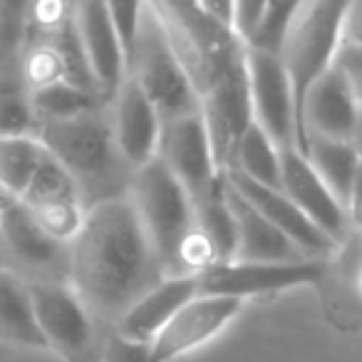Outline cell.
Returning <instances> with one entry per match:
<instances>
[{
	"label": "cell",
	"mask_w": 362,
	"mask_h": 362,
	"mask_svg": "<svg viewBox=\"0 0 362 362\" xmlns=\"http://www.w3.org/2000/svg\"><path fill=\"white\" fill-rule=\"evenodd\" d=\"M164 276L129 194L87 206L82 228L67 243V283L92 315L115 322Z\"/></svg>",
	"instance_id": "cell-1"
},
{
	"label": "cell",
	"mask_w": 362,
	"mask_h": 362,
	"mask_svg": "<svg viewBox=\"0 0 362 362\" xmlns=\"http://www.w3.org/2000/svg\"><path fill=\"white\" fill-rule=\"evenodd\" d=\"M144 6L199 95L241 55L243 42L209 21L194 0H144Z\"/></svg>",
	"instance_id": "cell-2"
},
{
	"label": "cell",
	"mask_w": 362,
	"mask_h": 362,
	"mask_svg": "<svg viewBox=\"0 0 362 362\" xmlns=\"http://www.w3.org/2000/svg\"><path fill=\"white\" fill-rule=\"evenodd\" d=\"M129 199L164 266L166 276H179V253L197 226L194 202L169 166L154 156L132 174Z\"/></svg>",
	"instance_id": "cell-3"
},
{
	"label": "cell",
	"mask_w": 362,
	"mask_h": 362,
	"mask_svg": "<svg viewBox=\"0 0 362 362\" xmlns=\"http://www.w3.org/2000/svg\"><path fill=\"white\" fill-rule=\"evenodd\" d=\"M347 0H303L278 47L283 67L291 77L296 117L300 115L308 87L335 62L340 50L342 11ZM300 139V134H298Z\"/></svg>",
	"instance_id": "cell-4"
},
{
	"label": "cell",
	"mask_w": 362,
	"mask_h": 362,
	"mask_svg": "<svg viewBox=\"0 0 362 362\" xmlns=\"http://www.w3.org/2000/svg\"><path fill=\"white\" fill-rule=\"evenodd\" d=\"M127 77L141 87L164 122L199 110V92L192 77L171 52L164 33L149 16L146 6L136 28L134 45L127 57Z\"/></svg>",
	"instance_id": "cell-5"
},
{
	"label": "cell",
	"mask_w": 362,
	"mask_h": 362,
	"mask_svg": "<svg viewBox=\"0 0 362 362\" xmlns=\"http://www.w3.org/2000/svg\"><path fill=\"white\" fill-rule=\"evenodd\" d=\"M35 134L47 154L75 176L80 189L85 184H100L110 179L122 161L112 136L110 117H105L102 107L70 119L37 122Z\"/></svg>",
	"instance_id": "cell-6"
},
{
	"label": "cell",
	"mask_w": 362,
	"mask_h": 362,
	"mask_svg": "<svg viewBox=\"0 0 362 362\" xmlns=\"http://www.w3.org/2000/svg\"><path fill=\"white\" fill-rule=\"evenodd\" d=\"M28 286L45 350L65 362H100L95 315L75 288L67 281H35Z\"/></svg>",
	"instance_id": "cell-7"
},
{
	"label": "cell",
	"mask_w": 362,
	"mask_h": 362,
	"mask_svg": "<svg viewBox=\"0 0 362 362\" xmlns=\"http://www.w3.org/2000/svg\"><path fill=\"white\" fill-rule=\"evenodd\" d=\"M325 276L320 258L298 261H223L214 263L197 276L199 293L231 296L238 300L271 298L298 286H315Z\"/></svg>",
	"instance_id": "cell-8"
},
{
	"label": "cell",
	"mask_w": 362,
	"mask_h": 362,
	"mask_svg": "<svg viewBox=\"0 0 362 362\" xmlns=\"http://www.w3.org/2000/svg\"><path fill=\"white\" fill-rule=\"evenodd\" d=\"M243 72L248 85L253 122L276 141L278 146H298V117L291 77L278 52L243 45Z\"/></svg>",
	"instance_id": "cell-9"
},
{
	"label": "cell",
	"mask_w": 362,
	"mask_h": 362,
	"mask_svg": "<svg viewBox=\"0 0 362 362\" xmlns=\"http://www.w3.org/2000/svg\"><path fill=\"white\" fill-rule=\"evenodd\" d=\"M243 305L231 296H194L149 342L146 362H174L204 347L241 315Z\"/></svg>",
	"instance_id": "cell-10"
},
{
	"label": "cell",
	"mask_w": 362,
	"mask_h": 362,
	"mask_svg": "<svg viewBox=\"0 0 362 362\" xmlns=\"http://www.w3.org/2000/svg\"><path fill=\"white\" fill-rule=\"evenodd\" d=\"M243 52V50H241ZM199 115L218 169H226L238 139L253 122L243 60H238L199 95Z\"/></svg>",
	"instance_id": "cell-11"
},
{
	"label": "cell",
	"mask_w": 362,
	"mask_h": 362,
	"mask_svg": "<svg viewBox=\"0 0 362 362\" xmlns=\"http://www.w3.org/2000/svg\"><path fill=\"white\" fill-rule=\"evenodd\" d=\"M21 199L40 221V226L65 246L82 228L87 211L82 189L75 176L50 154H45V159L40 161Z\"/></svg>",
	"instance_id": "cell-12"
},
{
	"label": "cell",
	"mask_w": 362,
	"mask_h": 362,
	"mask_svg": "<svg viewBox=\"0 0 362 362\" xmlns=\"http://www.w3.org/2000/svg\"><path fill=\"white\" fill-rule=\"evenodd\" d=\"M156 156L181 181V187L189 192L192 202H197L209 189H214V184L223 174L214 159L199 110L164 122Z\"/></svg>",
	"instance_id": "cell-13"
},
{
	"label": "cell",
	"mask_w": 362,
	"mask_h": 362,
	"mask_svg": "<svg viewBox=\"0 0 362 362\" xmlns=\"http://www.w3.org/2000/svg\"><path fill=\"white\" fill-rule=\"evenodd\" d=\"M107 102L112 107L110 124L117 151H119L122 161L134 171L136 166L146 164L156 156L164 119L132 77H124Z\"/></svg>",
	"instance_id": "cell-14"
},
{
	"label": "cell",
	"mask_w": 362,
	"mask_h": 362,
	"mask_svg": "<svg viewBox=\"0 0 362 362\" xmlns=\"http://www.w3.org/2000/svg\"><path fill=\"white\" fill-rule=\"evenodd\" d=\"M223 179L241 194L246 202H251L283 236H288L296 248L308 258H322L330 256L340 243L332 241L325 231L315 226L286 194L281 187H266L261 181H253L238 171H223Z\"/></svg>",
	"instance_id": "cell-15"
},
{
	"label": "cell",
	"mask_w": 362,
	"mask_h": 362,
	"mask_svg": "<svg viewBox=\"0 0 362 362\" xmlns=\"http://www.w3.org/2000/svg\"><path fill=\"white\" fill-rule=\"evenodd\" d=\"M72 23L97 87L102 97L110 100L127 77V52L105 8V0H75Z\"/></svg>",
	"instance_id": "cell-16"
},
{
	"label": "cell",
	"mask_w": 362,
	"mask_h": 362,
	"mask_svg": "<svg viewBox=\"0 0 362 362\" xmlns=\"http://www.w3.org/2000/svg\"><path fill=\"white\" fill-rule=\"evenodd\" d=\"M281 192L332 241L342 243L347 214L298 146H281Z\"/></svg>",
	"instance_id": "cell-17"
},
{
	"label": "cell",
	"mask_w": 362,
	"mask_h": 362,
	"mask_svg": "<svg viewBox=\"0 0 362 362\" xmlns=\"http://www.w3.org/2000/svg\"><path fill=\"white\" fill-rule=\"evenodd\" d=\"M360 105L352 97V90L342 72L335 65L327 67L303 97L298 115V134L300 149L305 136H330V139H352L357 124Z\"/></svg>",
	"instance_id": "cell-18"
},
{
	"label": "cell",
	"mask_w": 362,
	"mask_h": 362,
	"mask_svg": "<svg viewBox=\"0 0 362 362\" xmlns=\"http://www.w3.org/2000/svg\"><path fill=\"white\" fill-rule=\"evenodd\" d=\"M194 296H199V281L194 273L164 276L117 317L115 330H119L122 335L132 337V340L151 342L156 332Z\"/></svg>",
	"instance_id": "cell-19"
},
{
	"label": "cell",
	"mask_w": 362,
	"mask_h": 362,
	"mask_svg": "<svg viewBox=\"0 0 362 362\" xmlns=\"http://www.w3.org/2000/svg\"><path fill=\"white\" fill-rule=\"evenodd\" d=\"M0 241L21 263L33 268H50L67 263V246L50 236L40 226L28 204L16 194L0 189Z\"/></svg>",
	"instance_id": "cell-20"
},
{
	"label": "cell",
	"mask_w": 362,
	"mask_h": 362,
	"mask_svg": "<svg viewBox=\"0 0 362 362\" xmlns=\"http://www.w3.org/2000/svg\"><path fill=\"white\" fill-rule=\"evenodd\" d=\"M223 194H226L228 209H231L233 221H236V256H233V261H298V258H308L251 202H246L226 179H223Z\"/></svg>",
	"instance_id": "cell-21"
},
{
	"label": "cell",
	"mask_w": 362,
	"mask_h": 362,
	"mask_svg": "<svg viewBox=\"0 0 362 362\" xmlns=\"http://www.w3.org/2000/svg\"><path fill=\"white\" fill-rule=\"evenodd\" d=\"M0 340L28 350H45L30 286L8 268H0Z\"/></svg>",
	"instance_id": "cell-22"
},
{
	"label": "cell",
	"mask_w": 362,
	"mask_h": 362,
	"mask_svg": "<svg viewBox=\"0 0 362 362\" xmlns=\"http://www.w3.org/2000/svg\"><path fill=\"white\" fill-rule=\"evenodd\" d=\"M300 151L345 209L352 181L360 169V156H357L355 144L350 139H330V136L310 134L305 136V144Z\"/></svg>",
	"instance_id": "cell-23"
},
{
	"label": "cell",
	"mask_w": 362,
	"mask_h": 362,
	"mask_svg": "<svg viewBox=\"0 0 362 362\" xmlns=\"http://www.w3.org/2000/svg\"><path fill=\"white\" fill-rule=\"evenodd\" d=\"M223 171H238L266 187H281V146L256 122H251Z\"/></svg>",
	"instance_id": "cell-24"
},
{
	"label": "cell",
	"mask_w": 362,
	"mask_h": 362,
	"mask_svg": "<svg viewBox=\"0 0 362 362\" xmlns=\"http://www.w3.org/2000/svg\"><path fill=\"white\" fill-rule=\"evenodd\" d=\"M194 216H197L199 231L211 241L218 263L233 261V256H236V221H233L226 194H223V174L214 184V189H209L204 197L194 202Z\"/></svg>",
	"instance_id": "cell-25"
},
{
	"label": "cell",
	"mask_w": 362,
	"mask_h": 362,
	"mask_svg": "<svg viewBox=\"0 0 362 362\" xmlns=\"http://www.w3.org/2000/svg\"><path fill=\"white\" fill-rule=\"evenodd\" d=\"M45 154L37 134H0V189L21 197Z\"/></svg>",
	"instance_id": "cell-26"
},
{
	"label": "cell",
	"mask_w": 362,
	"mask_h": 362,
	"mask_svg": "<svg viewBox=\"0 0 362 362\" xmlns=\"http://www.w3.org/2000/svg\"><path fill=\"white\" fill-rule=\"evenodd\" d=\"M28 97H30V105H33V112H35L37 122L70 119V117L100 110L107 102L105 97L97 95V92L77 87L67 80L52 82V85L40 87V90H33V92H28Z\"/></svg>",
	"instance_id": "cell-27"
},
{
	"label": "cell",
	"mask_w": 362,
	"mask_h": 362,
	"mask_svg": "<svg viewBox=\"0 0 362 362\" xmlns=\"http://www.w3.org/2000/svg\"><path fill=\"white\" fill-rule=\"evenodd\" d=\"M21 57V77L23 87L28 92L47 87L52 82L67 80L65 77V62L57 50V45L50 37H30L23 45Z\"/></svg>",
	"instance_id": "cell-28"
},
{
	"label": "cell",
	"mask_w": 362,
	"mask_h": 362,
	"mask_svg": "<svg viewBox=\"0 0 362 362\" xmlns=\"http://www.w3.org/2000/svg\"><path fill=\"white\" fill-rule=\"evenodd\" d=\"M303 0H266V8H263V16L258 21L253 35L248 37L243 45L261 47V50L278 52L281 40L286 35L288 23L293 21L296 11L300 8Z\"/></svg>",
	"instance_id": "cell-29"
},
{
	"label": "cell",
	"mask_w": 362,
	"mask_h": 362,
	"mask_svg": "<svg viewBox=\"0 0 362 362\" xmlns=\"http://www.w3.org/2000/svg\"><path fill=\"white\" fill-rule=\"evenodd\" d=\"M37 117L25 87L0 85V134H35Z\"/></svg>",
	"instance_id": "cell-30"
},
{
	"label": "cell",
	"mask_w": 362,
	"mask_h": 362,
	"mask_svg": "<svg viewBox=\"0 0 362 362\" xmlns=\"http://www.w3.org/2000/svg\"><path fill=\"white\" fill-rule=\"evenodd\" d=\"M30 0H0V60L23 50L28 40Z\"/></svg>",
	"instance_id": "cell-31"
},
{
	"label": "cell",
	"mask_w": 362,
	"mask_h": 362,
	"mask_svg": "<svg viewBox=\"0 0 362 362\" xmlns=\"http://www.w3.org/2000/svg\"><path fill=\"white\" fill-rule=\"evenodd\" d=\"M72 13H75V0H30L28 40L30 37H50L60 33L67 23H72Z\"/></svg>",
	"instance_id": "cell-32"
},
{
	"label": "cell",
	"mask_w": 362,
	"mask_h": 362,
	"mask_svg": "<svg viewBox=\"0 0 362 362\" xmlns=\"http://www.w3.org/2000/svg\"><path fill=\"white\" fill-rule=\"evenodd\" d=\"M105 8L110 13L112 23H115L117 33H119L127 57H129V50L136 37V28H139L141 16H144V0H105Z\"/></svg>",
	"instance_id": "cell-33"
},
{
	"label": "cell",
	"mask_w": 362,
	"mask_h": 362,
	"mask_svg": "<svg viewBox=\"0 0 362 362\" xmlns=\"http://www.w3.org/2000/svg\"><path fill=\"white\" fill-rule=\"evenodd\" d=\"M149 342L132 340L119 330H112L100 345V362H146Z\"/></svg>",
	"instance_id": "cell-34"
},
{
	"label": "cell",
	"mask_w": 362,
	"mask_h": 362,
	"mask_svg": "<svg viewBox=\"0 0 362 362\" xmlns=\"http://www.w3.org/2000/svg\"><path fill=\"white\" fill-rule=\"evenodd\" d=\"M332 65L342 72V77H345L347 85H350V90H352V97H355V102L362 110V47L340 45Z\"/></svg>",
	"instance_id": "cell-35"
},
{
	"label": "cell",
	"mask_w": 362,
	"mask_h": 362,
	"mask_svg": "<svg viewBox=\"0 0 362 362\" xmlns=\"http://www.w3.org/2000/svg\"><path fill=\"white\" fill-rule=\"evenodd\" d=\"M266 0H236V13H233V33L241 42L253 35L258 21L263 16Z\"/></svg>",
	"instance_id": "cell-36"
},
{
	"label": "cell",
	"mask_w": 362,
	"mask_h": 362,
	"mask_svg": "<svg viewBox=\"0 0 362 362\" xmlns=\"http://www.w3.org/2000/svg\"><path fill=\"white\" fill-rule=\"evenodd\" d=\"M340 45L362 47V0H347L345 3Z\"/></svg>",
	"instance_id": "cell-37"
},
{
	"label": "cell",
	"mask_w": 362,
	"mask_h": 362,
	"mask_svg": "<svg viewBox=\"0 0 362 362\" xmlns=\"http://www.w3.org/2000/svg\"><path fill=\"white\" fill-rule=\"evenodd\" d=\"M197 8L209 18L214 21L218 28L223 30L233 33V13H236V0H194ZM236 35V33H233Z\"/></svg>",
	"instance_id": "cell-38"
},
{
	"label": "cell",
	"mask_w": 362,
	"mask_h": 362,
	"mask_svg": "<svg viewBox=\"0 0 362 362\" xmlns=\"http://www.w3.org/2000/svg\"><path fill=\"white\" fill-rule=\"evenodd\" d=\"M345 214H347L350 226L362 228V164H360V169H357L355 181H352L350 197H347V204H345Z\"/></svg>",
	"instance_id": "cell-39"
},
{
	"label": "cell",
	"mask_w": 362,
	"mask_h": 362,
	"mask_svg": "<svg viewBox=\"0 0 362 362\" xmlns=\"http://www.w3.org/2000/svg\"><path fill=\"white\" fill-rule=\"evenodd\" d=\"M350 141L355 144L357 156H360V164H362V110H360V115H357V124H355V132H352Z\"/></svg>",
	"instance_id": "cell-40"
},
{
	"label": "cell",
	"mask_w": 362,
	"mask_h": 362,
	"mask_svg": "<svg viewBox=\"0 0 362 362\" xmlns=\"http://www.w3.org/2000/svg\"><path fill=\"white\" fill-rule=\"evenodd\" d=\"M360 291H362V273H360Z\"/></svg>",
	"instance_id": "cell-41"
}]
</instances>
